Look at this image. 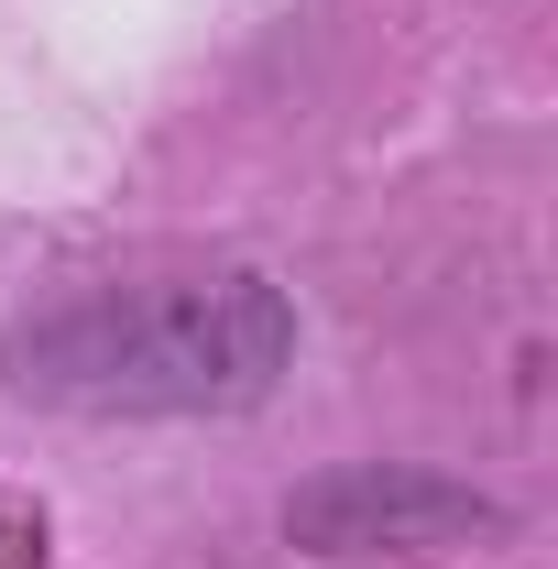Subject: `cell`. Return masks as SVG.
Instances as JSON below:
<instances>
[{"label": "cell", "instance_id": "2", "mask_svg": "<svg viewBox=\"0 0 558 569\" xmlns=\"http://www.w3.org/2000/svg\"><path fill=\"white\" fill-rule=\"evenodd\" d=\"M285 526L307 548H329V559H361V548H449V537H482L492 503L460 493V482H427V471H340V482L296 493Z\"/></svg>", "mask_w": 558, "mask_h": 569}, {"label": "cell", "instance_id": "1", "mask_svg": "<svg viewBox=\"0 0 558 569\" xmlns=\"http://www.w3.org/2000/svg\"><path fill=\"white\" fill-rule=\"evenodd\" d=\"M296 351V318L263 274H198L99 296L11 351V383L88 417H187V406H252Z\"/></svg>", "mask_w": 558, "mask_h": 569}]
</instances>
